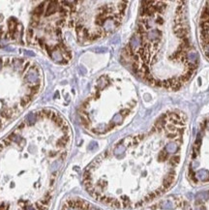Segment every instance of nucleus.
<instances>
[{
  "label": "nucleus",
  "mask_w": 209,
  "mask_h": 210,
  "mask_svg": "<svg viewBox=\"0 0 209 210\" xmlns=\"http://www.w3.org/2000/svg\"><path fill=\"white\" fill-rule=\"evenodd\" d=\"M197 210H205L204 207H200V208H197Z\"/></svg>",
  "instance_id": "6"
},
{
  "label": "nucleus",
  "mask_w": 209,
  "mask_h": 210,
  "mask_svg": "<svg viewBox=\"0 0 209 210\" xmlns=\"http://www.w3.org/2000/svg\"><path fill=\"white\" fill-rule=\"evenodd\" d=\"M142 4L137 30L124 48L122 58L150 84L178 89L192 76L199 59L190 40L185 3Z\"/></svg>",
  "instance_id": "1"
},
{
  "label": "nucleus",
  "mask_w": 209,
  "mask_h": 210,
  "mask_svg": "<svg viewBox=\"0 0 209 210\" xmlns=\"http://www.w3.org/2000/svg\"><path fill=\"white\" fill-rule=\"evenodd\" d=\"M208 197H209L208 192H201V193H200L197 196V198L199 199V201H205V200L208 199Z\"/></svg>",
  "instance_id": "5"
},
{
  "label": "nucleus",
  "mask_w": 209,
  "mask_h": 210,
  "mask_svg": "<svg viewBox=\"0 0 209 210\" xmlns=\"http://www.w3.org/2000/svg\"><path fill=\"white\" fill-rule=\"evenodd\" d=\"M197 176L201 181H207V180H209V171L206 169H201L198 171Z\"/></svg>",
  "instance_id": "4"
},
{
  "label": "nucleus",
  "mask_w": 209,
  "mask_h": 210,
  "mask_svg": "<svg viewBox=\"0 0 209 210\" xmlns=\"http://www.w3.org/2000/svg\"><path fill=\"white\" fill-rule=\"evenodd\" d=\"M137 106V92L131 80L105 74L96 80L90 95L81 105L80 119L86 130L104 135L126 123Z\"/></svg>",
  "instance_id": "2"
},
{
  "label": "nucleus",
  "mask_w": 209,
  "mask_h": 210,
  "mask_svg": "<svg viewBox=\"0 0 209 210\" xmlns=\"http://www.w3.org/2000/svg\"><path fill=\"white\" fill-rule=\"evenodd\" d=\"M128 2L65 1V32L80 45H88L111 34L121 24Z\"/></svg>",
  "instance_id": "3"
}]
</instances>
